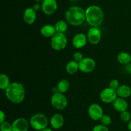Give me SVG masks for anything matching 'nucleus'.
<instances>
[{
    "instance_id": "f257e3e1",
    "label": "nucleus",
    "mask_w": 131,
    "mask_h": 131,
    "mask_svg": "<svg viewBox=\"0 0 131 131\" xmlns=\"http://www.w3.org/2000/svg\"><path fill=\"white\" fill-rule=\"evenodd\" d=\"M7 98L14 104H20L25 97V89L22 83L13 82L5 90Z\"/></svg>"
},
{
    "instance_id": "f03ea898",
    "label": "nucleus",
    "mask_w": 131,
    "mask_h": 131,
    "mask_svg": "<svg viewBox=\"0 0 131 131\" xmlns=\"http://www.w3.org/2000/svg\"><path fill=\"white\" fill-rule=\"evenodd\" d=\"M86 20L92 27H98L104 20V12L101 7L92 5L87 8L85 11Z\"/></svg>"
},
{
    "instance_id": "7ed1b4c3",
    "label": "nucleus",
    "mask_w": 131,
    "mask_h": 131,
    "mask_svg": "<svg viewBox=\"0 0 131 131\" xmlns=\"http://www.w3.org/2000/svg\"><path fill=\"white\" fill-rule=\"evenodd\" d=\"M65 18L71 25L79 26L86 20L85 11L80 6H71L65 13Z\"/></svg>"
},
{
    "instance_id": "20e7f679",
    "label": "nucleus",
    "mask_w": 131,
    "mask_h": 131,
    "mask_svg": "<svg viewBox=\"0 0 131 131\" xmlns=\"http://www.w3.org/2000/svg\"><path fill=\"white\" fill-rule=\"evenodd\" d=\"M29 123L32 128L38 131L47 127L48 125V119L47 116L43 114L37 113L31 117Z\"/></svg>"
},
{
    "instance_id": "39448f33",
    "label": "nucleus",
    "mask_w": 131,
    "mask_h": 131,
    "mask_svg": "<svg viewBox=\"0 0 131 131\" xmlns=\"http://www.w3.org/2000/svg\"><path fill=\"white\" fill-rule=\"evenodd\" d=\"M51 46L54 50L60 51L65 48L67 44V39L63 33L56 32L51 39Z\"/></svg>"
},
{
    "instance_id": "423d86ee",
    "label": "nucleus",
    "mask_w": 131,
    "mask_h": 131,
    "mask_svg": "<svg viewBox=\"0 0 131 131\" xmlns=\"http://www.w3.org/2000/svg\"><path fill=\"white\" fill-rule=\"evenodd\" d=\"M51 104L55 109L63 110L67 106L68 101L65 95L59 92L52 95L51 98Z\"/></svg>"
},
{
    "instance_id": "0eeeda50",
    "label": "nucleus",
    "mask_w": 131,
    "mask_h": 131,
    "mask_svg": "<svg viewBox=\"0 0 131 131\" xmlns=\"http://www.w3.org/2000/svg\"><path fill=\"white\" fill-rule=\"evenodd\" d=\"M116 90L110 88H106L101 91L100 94V98L103 102L106 104L113 103V101L117 98Z\"/></svg>"
},
{
    "instance_id": "6e6552de",
    "label": "nucleus",
    "mask_w": 131,
    "mask_h": 131,
    "mask_svg": "<svg viewBox=\"0 0 131 131\" xmlns=\"http://www.w3.org/2000/svg\"><path fill=\"white\" fill-rule=\"evenodd\" d=\"M78 64H79V70L86 73L93 71L96 65L95 60L92 58L89 57L83 58V60L78 62Z\"/></svg>"
},
{
    "instance_id": "1a4fd4ad",
    "label": "nucleus",
    "mask_w": 131,
    "mask_h": 131,
    "mask_svg": "<svg viewBox=\"0 0 131 131\" xmlns=\"http://www.w3.org/2000/svg\"><path fill=\"white\" fill-rule=\"evenodd\" d=\"M58 4L56 0H43L42 4V10L46 15H52L56 11Z\"/></svg>"
},
{
    "instance_id": "9d476101",
    "label": "nucleus",
    "mask_w": 131,
    "mask_h": 131,
    "mask_svg": "<svg viewBox=\"0 0 131 131\" xmlns=\"http://www.w3.org/2000/svg\"><path fill=\"white\" fill-rule=\"evenodd\" d=\"M88 114L90 118L93 120H99L104 115L103 109L99 104H93L88 108Z\"/></svg>"
},
{
    "instance_id": "9b49d317",
    "label": "nucleus",
    "mask_w": 131,
    "mask_h": 131,
    "mask_svg": "<svg viewBox=\"0 0 131 131\" xmlns=\"http://www.w3.org/2000/svg\"><path fill=\"white\" fill-rule=\"evenodd\" d=\"M101 31L98 27H92L89 30L87 35L88 41L92 44H97L101 39Z\"/></svg>"
},
{
    "instance_id": "f8f14e48",
    "label": "nucleus",
    "mask_w": 131,
    "mask_h": 131,
    "mask_svg": "<svg viewBox=\"0 0 131 131\" xmlns=\"http://www.w3.org/2000/svg\"><path fill=\"white\" fill-rule=\"evenodd\" d=\"M28 128L29 123L25 118H17L12 123L13 131H28Z\"/></svg>"
},
{
    "instance_id": "ddd939ff",
    "label": "nucleus",
    "mask_w": 131,
    "mask_h": 131,
    "mask_svg": "<svg viewBox=\"0 0 131 131\" xmlns=\"http://www.w3.org/2000/svg\"><path fill=\"white\" fill-rule=\"evenodd\" d=\"M87 42V37L84 33H78L73 38L72 44L76 48L79 49L84 47Z\"/></svg>"
},
{
    "instance_id": "4468645a",
    "label": "nucleus",
    "mask_w": 131,
    "mask_h": 131,
    "mask_svg": "<svg viewBox=\"0 0 131 131\" xmlns=\"http://www.w3.org/2000/svg\"><path fill=\"white\" fill-rule=\"evenodd\" d=\"M37 17L36 11L33 8H28L24 11L23 14V19L26 23L28 24H32L35 23Z\"/></svg>"
},
{
    "instance_id": "2eb2a0df",
    "label": "nucleus",
    "mask_w": 131,
    "mask_h": 131,
    "mask_svg": "<svg viewBox=\"0 0 131 131\" xmlns=\"http://www.w3.org/2000/svg\"><path fill=\"white\" fill-rule=\"evenodd\" d=\"M50 123L51 126L54 129H59L63 125L64 119L63 117L60 114H55L51 117Z\"/></svg>"
},
{
    "instance_id": "dca6fc26",
    "label": "nucleus",
    "mask_w": 131,
    "mask_h": 131,
    "mask_svg": "<svg viewBox=\"0 0 131 131\" xmlns=\"http://www.w3.org/2000/svg\"><path fill=\"white\" fill-rule=\"evenodd\" d=\"M114 109L117 111L122 112L127 110L128 108V103L127 102L126 100L122 98H117L113 103Z\"/></svg>"
},
{
    "instance_id": "f3484780",
    "label": "nucleus",
    "mask_w": 131,
    "mask_h": 131,
    "mask_svg": "<svg viewBox=\"0 0 131 131\" xmlns=\"http://www.w3.org/2000/svg\"><path fill=\"white\" fill-rule=\"evenodd\" d=\"M40 33L43 37H52L56 33L55 27L51 24H46L40 30Z\"/></svg>"
},
{
    "instance_id": "a211bd4d",
    "label": "nucleus",
    "mask_w": 131,
    "mask_h": 131,
    "mask_svg": "<svg viewBox=\"0 0 131 131\" xmlns=\"http://www.w3.org/2000/svg\"><path fill=\"white\" fill-rule=\"evenodd\" d=\"M117 95L122 98H126L131 95V88L127 85H122L116 89Z\"/></svg>"
},
{
    "instance_id": "6ab92c4d",
    "label": "nucleus",
    "mask_w": 131,
    "mask_h": 131,
    "mask_svg": "<svg viewBox=\"0 0 131 131\" xmlns=\"http://www.w3.org/2000/svg\"><path fill=\"white\" fill-rule=\"evenodd\" d=\"M79 69V64L75 60H71L66 66V71L69 74H74Z\"/></svg>"
},
{
    "instance_id": "aec40b11",
    "label": "nucleus",
    "mask_w": 131,
    "mask_h": 131,
    "mask_svg": "<svg viewBox=\"0 0 131 131\" xmlns=\"http://www.w3.org/2000/svg\"><path fill=\"white\" fill-rule=\"evenodd\" d=\"M117 59L120 64H129L131 61V55L127 52H121L118 55Z\"/></svg>"
},
{
    "instance_id": "412c9836",
    "label": "nucleus",
    "mask_w": 131,
    "mask_h": 131,
    "mask_svg": "<svg viewBox=\"0 0 131 131\" xmlns=\"http://www.w3.org/2000/svg\"><path fill=\"white\" fill-rule=\"evenodd\" d=\"M70 86V83H69V81L67 80L63 79L59 82L58 83L57 88L58 89L59 92H61V93H64V92H67L68 91Z\"/></svg>"
},
{
    "instance_id": "4be33fe9",
    "label": "nucleus",
    "mask_w": 131,
    "mask_h": 131,
    "mask_svg": "<svg viewBox=\"0 0 131 131\" xmlns=\"http://www.w3.org/2000/svg\"><path fill=\"white\" fill-rule=\"evenodd\" d=\"M10 85L9 77L5 74L0 75V88L3 90H6Z\"/></svg>"
},
{
    "instance_id": "5701e85b",
    "label": "nucleus",
    "mask_w": 131,
    "mask_h": 131,
    "mask_svg": "<svg viewBox=\"0 0 131 131\" xmlns=\"http://www.w3.org/2000/svg\"><path fill=\"white\" fill-rule=\"evenodd\" d=\"M55 29H56V32L58 33H63L67 30V24L66 22L63 20H60L58 21L54 25Z\"/></svg>"
},
{
    "instance_id": "b1692460",
    "label": "nucleus",
    "mask_w": 131,
    "mask_h": 131,
    "mask_svg": "<svg viewBox=\"0 0 131 131\" xmlns=\"http://www.w3.org/2000/svg\"><path fill=\"white\" fill-rule=\"evenodd\" d=\"M1 131H13L12 124H10L9 122L5 121L1 123V127H0Z\"/></svg>"
},
{
    "instance_id": "393cba45",
    "label": "nucleus",
    "mask_w": 131,
    "mask_h": 131,
    "mask_svg": "<svg viewBox=\"0 0 131 131\" xmlns=\"http://www.w3.org/2000/svg\"><path fill=\"white\" fill-rule=\"evenodd\" d=\"M131 118V113L127 110H125L120 113V119L124 122H128Z\"/></svg>"
},
{
    "instance_id": "a878e982",
    "label": "nucleus",
    "mask_w": 131,
    "mask_h": 131,
    "mask_svg": "<svg viewBox=\"0 0 131 131\" xmlns=\"http://www.w3.org/2000/svg\"><path fill=\"white\" fill-rule=\"evenodd\" d=\"M100 120H101V122L102 123V125L106 126L109 125L111 124V122H112L111 118L109 115H107V114H104Z\"/></svg>"
},
{
    "instance_id": "bb28decb",
    "label": "nucleus",
    "mask_w": 131,
    "mask_h": 131,
    "mask_svg": "<svg viewBox=\"0 0 131 131\" xmlns=\"http://www.w3.org/2000/svg\"><path fill=\"white\" fill-rule=\"evenodd\" d=\"M93 131H109V128L107 126L104 125H97L93 128Z\"/></svg>"
},
{
    "instance_id": "cd10ccee",
    "label": "nucleus",
    "mask_w": 131,
    "mask_h": 131,
    "mask_svg": "<svg viewBox=\"0 0 131 131\" xmlns=\"http://www.w3.org/2000/svg\"><path fill=\"white\" fill-rule=\"evenodd\" d=\"M119 82L117 80L113 79L112 80H111L110 83V88L116 90L119 87Z\"/></svg>"
},
{
    "instance_id": "c85d7f7f",
    "label": "nucleus",
    "mask_w": 131,
    "mask_h": 131,
    "mask_svg": "<svg viewBox=\"0 0 131 131\" xmlns=\"http://www.w3.org/2000/svg\"><path fill=\"white\" fill-rule=\"evenodd\" d=\"M74 59L77 62H79L83 59V55L81 52H75L74 54Z\"/></svg>"
},
{
    "instance_id": "c756f323",
    "label": "nucleus",
    "mask_w": 131,
    "mask_h": 131,
    "mask_svg": "<svg viewBox=\"0 0 131 131\" xmlns=\"http://www.w3.org/2000/svg\"><path fill=\"white\" fill-rule=\"evenodd\" d=\"M5 114L3 113V111L1 110L0 111V123H2L3 122L5 121Z\"/></svg>"
},
{
    "instance_id": "7c9ffc66",
    "label": "nucleus",
    "mask_w": 131,
    "mask_h": 131,
    "mask_svg": "<svg viewBox=\"0 0 131 131\" xmlns=\"http://www.w3.org/2000/svg\"><path fill=\"white\" fill-rule=\"evenodd\" d=\"M33 8L34 9L36 12L38 11V10H39V9L40 8V5L38 3L35 4V5L33 6Z\"/></svg>"
},
{
    "instance_id": "2f4dec72",
    "label": "nucleus",
    "mask_w": 131,
    "mask_h": 131,
    "mask_svg": "<svg viewBox=\"0 0 131 131\" xmlns=\"http://www.w3.org/2000/svg\"><path fill=\"white\" fill-rule=\"evenodd\" d=\"M38 131H52V130L49 128H43V129L40 130H38Z\"/></svg>"
},
{
    "instance_id": "473e14b6",
    "label": "nucleus",
    "mask_w": 131,
    "mask_h": 131,
    "mask_svg": "<svg viewBox=\"0 0 131 131\" xmlns=\"http://www.w3.org/2000/svg\"><path fill=\"white\" fill-rule=\"evenodd\" d=\"M128 128H129V130L131 131V120L129 121V123H128Z\"/></svg>"
},
{
    "instance_id": "72a5a7b5",
    "label": "nucleus",
    "mask_w": 131,
    "mask_h": 131,
    "mask_svg": "<svg viewBox=\"0 0 131 131\" xmlns=\"http://www.w3.org/2000/svg\"><path fill=\"white\" fill-rule=\"evenodd\" d=\"M129 73H130V74H131V66L130 67V68H129Z\"/></svg>"
},
{
    "instance_id": "f704fd0d",
    "label": "nucleus",
    "mask_w": 131,
    "mask_h": 131,
    "mask_svg": "<svg viewBox=\"0 0 131 131\" xmlns=\"http://www.w3.org/2000/svg\"><path fill=\"white\" fill-rule=\"evenodd\" d=\"M35 1H38V2H39V1H43V0H35Z\"/></svg>"
}]
</instances>
